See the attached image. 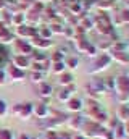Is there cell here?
Listing matches in <instances>:
<instances>
[{"mask_svg":"<svg viewBox=\"0 0 129 139\" xmlns=\"http://www.w3.org/2000/svg\"><path fill=\"white\" fill-rule=\"evenodd\" d=\"M0 139H11V134H10L6 130H2L0 131Z\"/></svg>","mask_w":129,"mask_h":139,"instance_id":"obj_1","label":"cell"},{"mask_svg":"<svg viewBox=\"0 0 129 139\" xmlns=\"http://www.w3.org/2000/svg\"><path fill=\"white\" fill-rule=\"evenodd\" d=\"M69 107L73 108V110H77V108L81 107V102L79 100H71V104H69Z\"/></svg>","mask_w":129,"mask_h":139,"instance_id":"obj_2","label":"cell"},{"mask_svg":"<svg viewBox=\"0 0 129 139\" xmlns=\"http://www.w3.org/2000/svg\"><path fill=\"white\" fill-rule=\"evenodd\" d=\"M2 112H3V104L0 102V113H2Z\"/></svg>","mask_w":129,"mask_h":139,"instance_id":"obj_3","label":"cell"},{"mask_svg":"<svg viewBox=\"0 0 129 139\" xmlns=\"http://www.w3.org/2000/svg\"><path fill=\"white\" fill-rule=\"evenodd\" d=\"M76 139H82V138H76Z\"/></svg>","mask_w":129,"mask_h":139,"instance_id":"obj_4","label":"cell"}]
</instances>
